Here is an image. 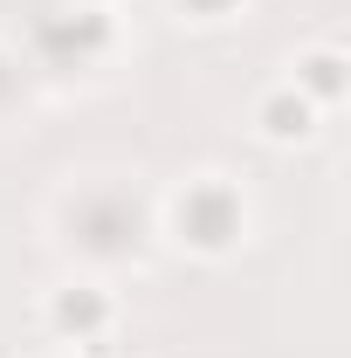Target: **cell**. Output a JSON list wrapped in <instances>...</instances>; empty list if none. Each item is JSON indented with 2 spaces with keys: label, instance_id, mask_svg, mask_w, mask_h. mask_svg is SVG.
<instances>
[{
  "label": "cell",
  "instance_id": "6da1fadb",
  "mask_svg": "<svg viewBox=\"0 0 351 358\" xmlns=\"http://www.w3.org/2000/svg\"><path fill=\"white\" fill-rule=\"evenodd\" d=\"M255 117H262V138H275V145H303V138L317 131V103L296 96V90H275Z\"/></svg>",
  "mask_w": 351,
  "mask_h": 358
},
{
  "label": "cell",
  "instance_id": "7a4b0ae2",
  "mask_svg": "<svg viewBox=\"0 0 351 358\" xmlns=\"http://www.w3.org/2000/svg\"><path fill=\"white\" fill-rule=\"evenodd\" d=\"M338 69H345V62H338V48H317V55H303V69H296V76L317 90V103H338V90H345Z\"/></svg>",
  "mask_w": 351,
  "mask_h": 358
},
{
  "label": "cell",
  "instance_id": "3957f363",
  "mask_svg": "<svg viewBox=\"0 0 351 358\" xmlns=\"http://www.w3.org/2000/svg\"><path fill=\"white\" fill-rule=\"evenodd\" d=\"M110 317V303L96 296V289H76V296H55V324H69V331H96Z\"/></svg>",
  "mask_w": 351,
  "mask_h": 358
}]
</instances>
